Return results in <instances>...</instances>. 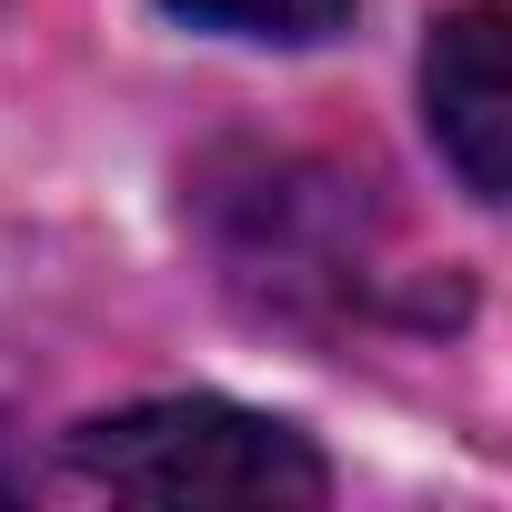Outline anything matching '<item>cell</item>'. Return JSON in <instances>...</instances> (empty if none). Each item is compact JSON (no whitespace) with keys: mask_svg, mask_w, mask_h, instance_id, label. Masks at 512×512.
<instances>
[{"mask_svg":"<svg viewBox=\"0 0 512 512\" xmlns=\"http://www.w3.org/2000/svg\"><path fill=\"white\" fill-rule=\"evenodd\" d=\"M201 31H241V41H332L352 21V0H171Z\"/></svg>","mask_w":512,"mask_h":512,"instance_id":"obj_3","label":"cell"},{"mask_svg":"<svg viewBox=\"0 0 512 512\" xmlns=\"http://www.w3.org/2000/svg\"><path fill=\"white\" fill-rule=\"evenodd\" d=\"M71 472L131 502H272L302 512L332 492V462L312 452V432L241 412V402H131L71 432Z\"/></svg>","mask_w":512,"mask_h":512,"instance_id":"obj_1","label":"cell"},{"mask_svg":"<svg viewBox=\"0 0 512 512\" xmlns=\"http://www.w3.org/2000/svg\"><path fill=\"white\" fill-rule=\"evenodd\" d=\"M422 121L442 141V161L462 171L472 201L512 191V81H502V11L462 0L422 51Z\"/></svg>","mask_w":512,"mask_h":512,"instance_id":"obj_2","label":"cell"}]
</instances>
